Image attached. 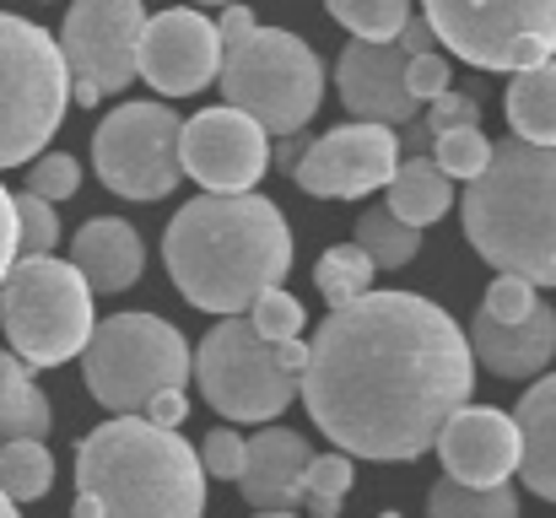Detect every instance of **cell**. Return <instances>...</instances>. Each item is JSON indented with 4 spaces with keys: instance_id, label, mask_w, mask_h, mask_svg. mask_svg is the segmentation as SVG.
I'll use <instances>...</instances> for the list:
<instances>
[{
    "instance_id": "obj_6",
    "label": "cell",
    "mask_w": 556,
    "mask_h": 518,
    "mask_svg": "<svg viewBox=\"0 0 556 518\" xmlns=\"http://www.w3.org/2000/svg\"><path fill=\"white\" fill-rule=\"evenodd\" d=\"M216 81H222L227 109L249 114L265 136H298L319 114V98H325L319 54L287 27H254L222 43Z\"/></svg>"
},
{
    "instance_id": "obj_1",
    "label": "cell",
    "mask_w": 556,
    "mask_h": 518,
    "mask_svg": "<svg viewBox=\"0 0 556 518\" xmlns=\"http://www.w3.org/2000/svg\"><path fill=\"white\" fill-rule=\"evenodd\" d=\"M476 356L454 314L416 292H363L330 308L308 341L298 400L352 459L405 465L432 454L443 421L470 405Z\"/></svg>"
},
{
    "instance_id": "obj_19",
    "label": "cell",
    "mask_w": 556,
    "mask_h": 518,
    "mask_svg": "<svg viewBox=\"0 0 556 518\" xmlns=\"http://www.w3.org/2000/svg\"><path fill=\"white\" fill-rule=\"evenodd\" d=\"M470 356L492 367L497 378H541L556 356V308L535 303L525 319H486L476 314L470 325Z\"/></svg>"
},
{
    "instance_id": "obj_34",
    "label": "cell",
    "mask_w": 556,
    "mask_h": 518,
    "mask_svg": "<svg viewBox=\"0 0 556 518\" xmlns=\"http://www.w3.org/2000/svg\"><path fill=\"white\" fill-rule=\"evenodd\" d=\"M76 189H81V163H76L71 152H38V157L27 163V194L60 205V200H71Z\"/></svg>"
},
{
    "instance_id": "obj_31",
    "label": "cell",
    "mask_w": 556,
    "mask_h": 518,
    "mask_svg": "<svg viewBox=\"0 0 556 518\" xmlns=\"http://www.w3.org/2000/svg\"><path fill=\"white\" fill-rule=\"evenodd\" d=\"M432 163H438V173L470 184L476 173L492 163V141L481 136V125H470V130H443V136H432Z\"/></svg>"
},
{
    "instance_id": "obj_5",
    "label": "cell",
    "mask_w": 556,
    "mask_h": 518,
    "mask_svg": "<svg viewBox=\"0 0 556 518\" xmlns=\"http://www.w3.org/2000/svg\"><path fill=\"white\" fill-rule=\"evenodd\" d=\"M303 367L308 345L254 336L249 314L216 319L200 351H189V378L200 383L205 405L222 410L227 421H276L298 400Z\"/></svg>"
},
{
    "instance_id": "obj_32",
    "label": "cell",
    "mask_w": 556,
    "mask_h": 518,
    "mask_svg": "<svg viewBox=\"0 0 556 518\" xmlns=\"http://www.w3.org/2000/svg\"><path fill=\"white\" fill-rule=\"evenodd\" d=\"M11 211H16V254H54L60 249V216L49 200L38 194H11Z\"/></svg>"
},
{
    "instance_id": "obj_46",
    "label": "cell",
    "mask_w": 556,
    "mask_h": 518,
    "mask_svg": "<svg viewBox=\"0 0 556 518\" xmlns=\"http://www.w3.org/2000/svg\"><path fill=\"white\" fill-rule=\"evenodd\" d=\"M378 518H405V514H378Z\"/></svg>"
},
{
    "instance_id": "obj_23",
    "label": "cell",
    "mask_w": 556,
    "mask_h": 518,
    "mask_svg": "<svg viewBox=\"0 0 556 518\" xmlns=\"http://www.w3.org/2000/svg\"><path fill=\"white\" fill-rule=\"evenodd\" d=\"M49 432H54L49 394L33 383L22 356L0 351V443H11V438H38L43 443Z\"/></svg>"
},
{
    "instance_id": "obj_4",
    "label": "cell",
    "mask_w": 556,
    "mask_h": 518,
    "mask_svg": "<svg viewBox=\"0 0 556 518\" xmlns=\"http://www.w3.org/2000/svg\"><path fill=\"white\" fill-rule=\"evenodd\" d=\"M465 238L497 276L556 287V147L503 141L465 189Z\"/></svg>"
},
{
    "instance_id": "obj_42",
    "label": "cell",
    "mask_w": 556,
    "mask_h": 518,
    "mask_svg": "<svg viewBox=\"0 0 556 518\" xmlns=\"http://www.w3.org/2000/svg\"><path fill=\"white\" fill-rule=\"evenodd\" d=\"M303 147H308V141H303V130H298V136H281V147L270 152V163H276L281 173H292L298 168V157H303Z\"/></svg>"
},
{
    "instance_id": "obj_2",
    "label": "cell",
    "mask_w": 556,
    "mask_h": 518,
    "mask_svg": "<svg viewBox=\"0 0 556 518\" xmlns=\"http://www.w3.org/2000/svg\"><path fill=\"white\" fill-rule=\"evenodd\" d=\"M174 287L200 314H243L292 270V227L265 194H194L163 232Z\"/></svg>"
},
{
    "instance_id": "obj_7",
    "label": "cell",
    "mask_w": 556,
    "mask_h": 518,
    "mask_svg": "<svg viewBox=\"0 0 556 518\" xmlns=\"http://www.w3.org/2000/svg\"><path fill=\"white\" fill-rule=\"evenodd\" d=\"M0 330L27 367H60L92 336V292L71 260L16 254L0 276Z\"/></svg>"
},
{
    "instance_id": "obj_37",
    "label": "cell",
    "mask_w": 556,
    "mask_h": 518,
    "mask_svg": "<svg viewBox=\"0 0 556 518\" xmlns=\"http://www.w3.org/2000/svg\"><path fill=\"white\" fill-rule=\"evenodd\" d=\"M405 92H410V103H416V109H421V103H432L438 92H448V60H443L438 49L410 54V60H405Z\"/></svg>"
},
{
    "instance_id": "obj_40",
    "label": "cell",
    "mask_w": 556,
    "mask_h": 518,
    "mask_svg": "<svg viewBox=\"0 0 556 518\" xmlns=\"http://www.w3.org/2000/svg\"><path fill=\"white\" fill-rule=\"evenodd\" d=\"M16 260V211H11V189L0 184V276Z\"/></svg>"
},
{
    "instance_id": "obj_20",
    "label": "cell",
    "mask_w": 556,
    "mask_h": 518,
    "mask_svg": "<svg viewBox=\"0 0 556 518\" xmlns=\"http://www.w3.org/2000/svg\"><path fill=\"white\" fill-rule=\"evenodd\" d=\"M71 265H76V276L87 281L92 298H114V292H130L141 281L147 243H141L136 222H125V216H92L71 238Z\"/></svg>"
},
{
    "instance_id": "obj_39",
    "label": "cell",
    "mask_w": 556,
    "mask_h": 518,
    "mask_svg": "<svg viewBox=\"0 0 556 518\" xmlns=\"http://www.w3.org/2000/svg\"><path fill=\"white\" fill-rule=\"evenodd\" d=\"M152 427H179L189 416V400H185V389H163V394H152L147 400V410H141Z\"/></svg>"
},
{
    "instance_id": "obj_24",
    "label": "cell",
    "mask_w": 556,
    "mask_h": 518,
    "mask_svg": "<svg viewBox=\"0 0 556 518\" xmlns=\"http://www.w3.org/2000/svg\"><path fill=\"white\" fill-rule=\"evenodd\" d=\"M508 125H514L519 141L556 147V60L514 71V81H508Z\"/></svg>"
},
{
    "instance_id": "obj_3",
    "label": "cell",
    "mask_w": 556,
    "mask_h": 518,
    "mask_svg": "<svg viewBox=\"0 0 556 518\" xmlns=\"http://www.w3.org/2000/svg\"><path fill=\"white\" fill-rule=\"evenodd\" d=\"M205 470L179 427L147 416H109L76 448L71 518H200Z\"/></svg>"
},
{
    "instance_id": "obj_45",
    "label": "cell",
    "mask_w": 556,
    "mask_h": 518,
    "mask_svg": "<svg viewBox=\"0 0 556 518\" xmlns=\"http://www.w3.org/2000/svg\"><path fill=\"white\" fill-rule=\"evenodd\" d=\"M254 518H298V514H254Z\"/></svg>"
},
{
    "instance_id": "obj_22",
    "label": "cell",
    "mask_w": 556,
    "mask_h": 518,
    "mask_svg": "<svg viewBox=\"0 0 556 518\" xmlns=\"http://www.w3.org/2000/svg\"><path fill=\"white\" fill-rule=\"evenodd\" d=\"M389 211L400 216V222H410V227H432L438 216H448V205H454V178L448 173H438L432 157H400V168L389 173Z\"/></svg>"
},
{
    "instance_id": "obj_17",
    "label": "cell",
    "mask_w": 556,
    "mask_h": 518,
    "mask_svg": "<svg viewBox=\"0 0 556 518\" xmlns=\"http://www.w3.org/2000/svg\"><path fill=\"white\" fill-rule=\"evenodd\" d=\"M405 49L389 38V43H368V38H352L336 60V92L346 103L352 119H368V125H410L416 119V103L405 92Z\"/></svg>"
},
{
    "instance_id": "obj_43",
    "label": "cell",
    "mask_w": 556,
    "mask_h": 518,
    "mask_svg": "<svg viewBox=\"0 0 556 518\" xmlns=\"http://www.w3.org/2000/svg\"><path fill=\"white\" fill-rule=\"evenodd\" d=\"M0 518H22V514H16V503H11L5 492H0Z\"/></svg>"
},
{
    "instance_id": "obj_25",
    "label": "cell",
    "mask_w": 556,
    "mask_h": 518,
    "mask_svg": "<svg viewBox=\"0 0 556 518\" xmlns=\"http://www.w3.org/2000/svg\"><path fill=\"white\" fill-rule=\"evenodd\" d=\"M352 243L372 260V270H400V265L416 260V249H421V227L400 222L389 205H372V211L357 216V238H352Z\"/></svg>"
},
{
    "instance_id": "obj_12",
    "label": "cell",
    "mask_w": 556,
    "mask_h": 518,
    "mask_svg": "<svg viewBox=\"0 0 556 518\" xmlns=\"http://www.w3.org/2000/svg\"><path fill=\"white\" fill-rule=\"evenodd\" d=\"M141 27H147L141 0H71L54 43H60V60L71 76V98L81 109H98L103 98H114L136 81Z\"/></svg>"
},
{
    "instance_id": "obj_10",
    "label": "cell",
    "mask_w": 556,
    "mask_h": 518,
    "mask_svg": "<svg viewBox=\"0 0 556 518\" xmlns=\"http://www.w3.org/2000/svg\"><path fill=\"white\" fill-rule=\"evenodd\" d=\"M432 38L476 71H530L556 54V0H421Z\"/></svg>"
},
{
    "instance_id": "obj_29",
    "label": "cell",
    "mask_w": 556,
    "mask_h": 518,
    "mask_svg": "<svg viewBox=\"0 0 556 518\" xmlns=\"http://www.w3.org/2000/svg\"><path fill=\"white\" fill-rule=\"evenodd\" d=\"M372 260L357 249V243H336V249H325L319 254V265H314V287H319V298L330 303V308H346V303H357L363 292H372Z\"/></svg>"
},
{
    "instance_id": "obj_14",
    "label": "cell",
    "mask_w": 556,
    "mask_h": 518,
    "mask_svg": "<svg viewBox=\"0 0 556 518\" xmlns=\"http://www.w3.org/2000/svg\"><path fill=\"white\" fill-rule=\"evenodd\" d=\"M179 163L205 194H249L270 168V136L238 109H200L179 130Z\"/></svg>"
},
{
    "instance_id": "obj_18",
    "label": "cell",
    "mask_w": 556,
    "mask_h": 518,
    "mask_svg": "<svg viewBox=\"0 0 556 518\" xmlns=\"http://www.w3.org/2000/svg\"><path fill=\"white\" fill-rule=\"evenodd\" d=\"M314 459L308 438L292 427H265L260 438H249L243 470H238V492L254 514H292L303 503V465Z\"/></svg>"
},
{
    "instance_id": "obj_33",
    "label": "cell",
    "mask_w": 556,
    "mask_h": 518,
    "mask_svg": "<svg viewBox=\"0 0 556 518\" xmlns=\"http://www.w3.org/2000/svg\"><path fill=\"white\" fill-rule=\"evenodd\" d=\"M243 314H249L254 336H265V341H298L303 336V303L287 287H265Z\"/></svg>"
},
{
    "instance_id": "obj_30",
    "label": "cell",
    "mask_w": 556,
    "mask_h": 518,
    "mask_svg": "<svg viewBox=\"0 0 556 518\" xmlns=\"http://www.w3.org/2000/svg\"><path fill=\"white\" fill-rule=\"evenodd\" d=\"M330 16L352 33V38H368V43H389L405 16H410V0H330Z\"/></svg>"
},
{
    "instance_id": "obj_15",
    "label": "cell",
    "mask_w": 556,
    "mask_h": 518,
    "mask_svg": "<svg viewBox=\"0 0 556 518\" xmlns=\"http://www.w3.org/2000/svg\"><path fill=\"white\" fill-rule=\"evenodd\" d=\"M216 65H222V38L205 11L174 5V11L147 16L141 43H136V76L157 98H189V92L211 87Z\"/></svg>"
},
{
    "instance_id": "obj_44",
    "label": "cell",
    "mask_w": 556,
    "mask_h": 518,
    "mask_svg": "<svg viewBox=\"0 0 556 518\" xmlns=\"http://www.w3.org/2000/svg\"><path fill=\"white\" fill-rule=\"evenodd\" d=\"M194 5H238V0H194Z\"/></svg>"
},
{
    "instance_id": "obj_11",
    "label": "cell",
    "mask_w": 556,
    "mask_h": 518,
    "mask_svg": "<svg viewBox=\"0 0 556 518\" xmlns=\"http://www.w3.org/2000/svg\"><path fill=\"white\" fill-rule=\"evenodd\" d=\"M179 130L185 119L168 103H119L92 130V168L125 200H168L185 178Z\"/></svg>"
},
{
    "instance_id": "obj_27",
    "label": "cell",
    "mask_w": 556,
    "mask_h": 518,
    "mask_svg": "<svg viewBox=\"0 0 556 518\" xmlns=\"http://www.w3.org/2000/svg\"><path fill=\"white\" fill-rule=\"evenodd\" d=\"M427 518H519V492L503 487H459V481H432Z\"/></svg>"
},
{
    "instance_id": "obj_13",
    "label": "cell",
    "mask_w": 556,
    "mask_h": 518,
    "mask_svg": "<svg viewBox=\"0 0 556 518\" xmlns=\"http://www.w3.org/2000/svg\"><path fill=\"white\" fill-rule=\"evenodd\" d=\"M394 168H400V136L389 125L352 119V125H336V130L314 136L303 147L292 178L314 200H363L372 189H383Z\"/></svg>"
},
{
    "instance_id": "obj_9",
    "label": "cell",
    "mask_w": 556,
    "mask_h": 518,
    "mask_svg": "<svg viewBox=\"0 0 556 518\" xmlns=\"http://www.w3.org/2000/svg\"><path fill=\"white\" fill-rule=\"evenodd\" d=\"M81 372L109 416H141L152 394L189 383V341L157 314H114L92 325Z\"/></svg>"
},
{
    "instance_id": "obj_28",
    "label": "cell",
    "mask_w": 556,
    "mask_h": 518,
    "mask_svg": "<svg viewBox=\"0 0 556 518\" xmlns=\"http://www.w3.org/2000/svg\"><path fill=\"white\" fill-rule=\"evenodd\" d=\"M352 487H357L352 454H341V448L314 454V459L303 465V508H308V518H341Z\"/></svg>"
},
{
    "instance_id": "obj_35",
    "label": "cell",
    "mask_w": 556,
    "mask_h": 518,
    "mask_svg": "<svg viewBox=\"0 0 556 518\" xmlns=\"http://www.w3.org/2000/svg\"><path fill=\"white\" fill-rule=\"evenodd\" d=\"M200 470L211 476V481H238V470H243V454H249V438L243 432H232V427H216V432H205L200 438Z\"/></svg>"
},
{
    "instance_id": "obj_36",
    "label": "cell",
    "mask_w": 556,
    "mask_h": 518,
    "mask_svg": "<svg viewBox=\"0 0 556 518\" xmlns=\"http://www.w3.org/2000/svg\"><path fill=\"white\" fill-rule=\"evenodd\" d=\"M421 109H427V114H421L416 125L427 130V141H432V136H443V130H470V125H481V103H476L470 92H454V87H448V92H438V98H432V103H421Z\"/></svg>"
},
{
    "instance_id": "obj_16",
    "label": "cell",
    "mask_w": 556,
    "mask_h": 518,
    "mask_svg": "<svg viewBox=\"0 0 556 518\" xmlns=\"http://www.w3.org/2000/svg\"><path fill=\"white\" fill-rule=\"evenodd\" d=\"M443 476L459 487H503L519 470V427L492 405H459L438 432Z\"/></svg>"
},
{
    "instance_id": "obj_26",
    "label": "cell",
    "mask_w": 556,
    "mask_h": 518,
    "mask_svg": "<svg viewBox=\"0 0 556 518\" xmlns=\"http://www.w3.org/2000/svg\"><path fill=\"white\" fill-rule=\"evenodd\" d=\"M49 487H54V454L38 438L0 443V492L11 503H43Z\"/></svg>"
},
{
    "instance_id": "obj_38",
    "label": "cell",
    "mask_w": 556,
    "mask_h": 518,
    "mask_svg": "<svg viewBox=\"0 0 556 518\" xmlns=\"http://www.w3.org/2000/svg\"><path fill=\"white\" fill-rule=\"evenodd\" d=\"M535 303H541V298H535V287H530L525 276H497V281L486 287L481 314H486V319H525Z\"/></svg>"
},
{
    "instance_id": "obj_41",
    "label": "cell",
    "mask_w": 556,
    "mask_h": 518,
    "mask_svg": "<svg viewBox=\"0 0 556 518\" xmlns=\"http://www.w3.org/2000/svg\"><path fill=\"white\" fill-rule=\"evenodd\" d=\"M254 27H260V22H254V11L238 0V5H227V11H222V22H216V38H222V43H232V38H243V33H254Z\"/></svg>"
},
{
    "instance_id": "obj_21",
    "label": "cell",
    "mask_w": 556,
    "mask_h": 518,
    "mask_svg": "<svg viewBox=\"0 0 556 518\" xmlns=\"http://www.w3.org/2000/svg\"><path fill=\"white\" fill-rule=\"evenodd\" d=\"M514 427H519V481L535 497L556 503V372L525 389Z\"/></svg>"
},
{
    "instance_id": "obj_8",
    "label": "cell",
    "mask_w": 556,
    "mask_h": 518,
    "mask_svg": "<svg viewBox=\"0 0 556 518\" xmlns=\"http://www.w3.org/2000/svg\"><path fill=\"white\" fill-rule=\"evenodd\" d=\"M71 109V76L54 33L0 11V173L27 168Z\"/></svg>"
}]
</instances>
